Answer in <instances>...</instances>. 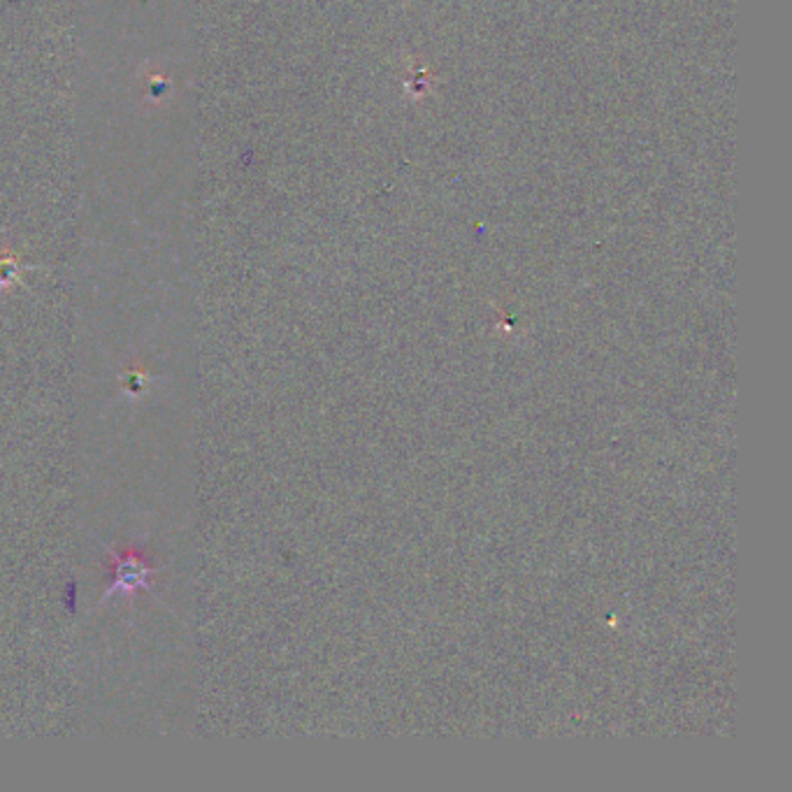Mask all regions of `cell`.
Here are the masks:
<instances>
[{"instance_id": "cell-3", "label": "cell", "mask_w": 792, "mask_h": 792, "mask_svg": "<svg viewBox=\"0 0 792 792\" xmlns=\"http://www.w3.org/2000/svg\"><path fill=\"white\" fill-rule=\"evenodd\" d=\"M142 387V379L138 374H131L126 379V389H131V391H138Z\"/></svg>"}, {"instance_id": "cell-1", "label": "cell", "mask_w": 792, "mask_h": 792, "mask_svg": "<svg viewBox=\"0 0 792 792\" xmlns=\"http://www.w3.org/2000/svg\"><path fill=\"white\" fill-rule=\"evenodd\" d=\"M112 583L106 591V600L110 598H136L142 591H149L153 585V577L157 570L149 565V560L136 551V549H123L114 551L112 555Z\"/></svg>"}, {"instance_id": "cell-2", "label": "cell", "mask_w": 792, "mask_h": 792, "mask_svg": "<svg viewBox=\"0 0 792 792\" xmlns=\"http://www.w3.org/2000/svg\"><path fill=\"white\" fill-rule=\"evenodd\" d=\"M26 270H38V265L21 263L14 251L0 249V291H10L21 284V274Z\"/></svg>"}]
</instances>
